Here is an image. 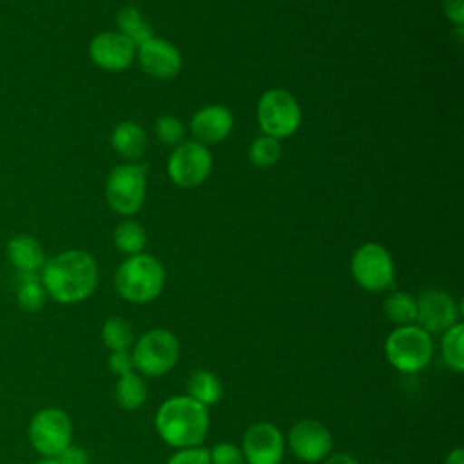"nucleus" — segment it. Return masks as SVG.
<instances>
[{
  "label": "nucleus",
  "instance_id": "10",
  "mask_svg": "<svg viewBox=\"0 0 464 464\" xmlns=\"http://www.w3.org/2000/svg\"><path fill=\"white\" fill-rule=\"evenodd\" d=\"M212 169V156L199 141H181L176 145L167 161V174L170 181L183 188L201 185Z\"/></svg>",
  "mask_w": 464,
  "mask_h": 464
},
{
  "label": "nucleus",
  "instance_id": "17",
  "mask_svg": "<svg viewBox=\"0 0 464 464\" xmlns=\"http://www.w3.org/2000/svg\"><path fill=\"white\" fill-rule=\"evenodd\" d=\"M7 257L18 272H36L42 270L45 263V252L38 239L29 234H16L7 243Z\"/></svg>",
  "mask_w": 464,
  "mask_h": 464
},
{
  "label": "nucleus",
  "instance_id": "22",
  "mask_svg": "<svg viewBox=\"0 0 464 464\" xmlns=\"http://www.w3.org/2000/svg\"><path fill=\"white\" fill-rule=\"evenodd\" d=\"M116 25H118V33L127 36L134 44V47L141 45L143 42H147L149 38L154 36L149 22L132 5L120 9V13L116 16Z\"/></svg>",
  "mask_w": 464,
  "mask_h": 464
},
{
  "label": "nucleus",
  "instance_id": "15",
  "mask_svg": "<svg viewBox=\"0 0 464 464\" xmlns=\"http://www.w3.org/2000/svg\"><path fill=\"white\" fill-rule=\"evenodd\" d=\"M141 69L156 80H172L181 71V54L167 40L152 36L136 47Z\"/></svg>",
  "mask_w": 464,
  "mask_h": 464
},
{
  "label": "nucleus",
  "instance_id": "31",
  "mask_svg": "<svg viewBox=\"0 0 464 464\" xmlns=\"http://www.w3.org/2000/svg\"><path fill=\"white\" fill-rule=\"evenodd\" d=\"M109 370L121 377L129 372H134V364H132V357L129 353V350H120V352H111L109 355Z\"/></svg>",
  "mask_w": 464,
  "mask_h": 464
},
{
  "label": "nucleus",
  "instance_id": "35",
  "mask_svg": "<svg viewBox=\"0 0 464 464\" xmlns=\"http://www.w3.org/2000/svg\"><path fill=\"white\" fill-rule=\"evenodd\" d=\"M444 464H464V450H460V448L451 450V451L446 455Z\"/></svg>",
  "mask_w": 464,
  "mask_h": 464
},
{
  "label": "nucleus",
  "instance_id": "14",
  "mask_svg": "<svg viewBox=\"0 0 464 464\" xmlns=\"http://www.w3.org/2000/svg\"><path fill=\"white\" fill-rule=\"evenodd\" d=\"M134 44L118 31H105L96 34L89 44V56L94 65L103 71H125L134 58Z\"/></svg>",
  "mask_w": 464,
  "mask_h": 464
},
{
  "label": "nucleus",
  "instance_id": "26",
  "mask_svg": "<svg viewBox=\"0 0 464 464\" xmlns=\"http://www.w3.org/2000/svg\"><path fill=\"white\" fill-rule=\"evenodd\" d=\"M145 243H147V234H145L143 227L134 219L121 221L114 230V245L120 252H123L127 256L143 252Z\"/></svg>",
  "mask_w": 464,
  "mask_h": 464
},
{
  "label": "nucleus",
  "instance_id": "5",
  "mask_svg": "<svg viewBox=\"0 0 464 464\" xmlns=\"http://www.w3.org/2000/svg\"><path fill=\"white\" fill-rule=\"evenodd\" d=\"M130 357L141 377H161L176 366L179 341L167 328H152L136 341Z\"/></svg>",
  "mask_w": 464,
  "mask_h": 464
},
{
  "label": "nucleus",
  "instance_id": "23",
  "mask_svg": "<svg viewBox=\"0 0 464 464\" xmlns=\"http://www.w3.org/2000/svg\"><path fill=\"white\" fill-rule=\"evenodd\" d=\"M384 314L397 326L415 324L417 299L406 292H393L384 299Z\"/></svg>",
  "mask_w": 464,
  "mask_h": 464
},
{
  "label": "nucleus",
  "instance_id": "32",
  "mask_svg": "<svg viewBox=\"0 0 464 464\" xmlns=\"http://www.w3.org/2000/svg\"><path fill=\"white\" fill-rule=\"evenodd\" d=\"M58 464H87V453L80 446L69 444L58 457Z\"/></svg>",
  "mask_w": 464,
  "mask_h": 464
},
{
  "label": "nucleus",
  "instance_id": "3",
  "mask_svg": "<svg viewBox=\"0 0 464 464\" xmlns=\"http://www.w3.org/2000/svg\"><path fill=\"white\" fill-rule=\"evenodd\" d=\"M165 285V268L150 254L129 256L116 270L114 288L129 303L143 304L154 301Z\"/></svg>",
  "mask_w": 464,
  "mask_h": 464
},
{
  "label": "nucleus",
  "instance_id": "25",
  "mask_svg": "<svg viewBox=\"0 0 464 464\" xmlns=\"http://www.w3.org/2000/svg\"><path fill=\"white\" fill-rule=\"evenodd\" d=\"M102 341L111 352L129 350L134 343L132 324L123 317H109L102 326Z\"/></svg>",
  "mask_w": 464,
  "mask_h": 464
},
{
  "label": "nucleus",
  "instance_id": "29",
  "mask_svg": "<svg viewBox=\"0 0 464 464\" xmlns=\"http://www.w3.org/2000/svg\"><path fill=\"white\" fill-rule=\"evenodd\" d=\"M210 464H246L241 453V448L232 442H218L208 450Z\"/></svg>",
  "mask_w": 464,
  "mask_h": 464
},
{
  "label": "nucleus",
  "instance_id": "8",
  "mask_svg": "<svg viewBox=\"0 0 464 464\" xmlns=\"http://www.w3.org/2000/svg\"><path fill=\"white\" fill-rule=\"evenodd\" d=\"M352 276L368 292H382L393 285L395 266L390 252L377 243L361 245L352 256Z\"/></svg>",
  "mask_w": 464,
  "mask_h": 464
},
{
  "label": "nucleus",
  "instance_id": "18",
  "mask_svg": "<svg viewBox=\"0 0 464 464\" xmlns=\"http://www.w3.org/2000/svg\"><path fill=\"white\" fill-rule=\"evenodd\" d=\"M111 145L123 158L138 160L147 147V138L136 121H121L111 134Z\"/></svg>",
  "mask_w": 464,
  "mask_h": 464
},
{
  "label": "nucleus",
  "instance_id": "12",
  "mask_svg": "<svg viewBox=\"0 0 464 464\" xmlns=\"http://www.w3.org/2000/svg\"><path fill=\"white\" fill-rule=\"evenodd\" d=\"M241 453L246 464H281L285 437L272 422H256L243 433Z\"/></svg>",
  "mask_w": 464,
  "mask_h": 464
},
{
  "label": "nucleus",
  "instance_id": "7",
  "mask_svg": "<svg viewBox=\"0 0 464 464\" xmlns=\"http://www.w3.org/2000/svg\"><path fill=\"white\" fill-rule=\"evenodd\" d=\"M145 165L123 163L111 170L105 183V198L111 208L121 216H132L145 201Z\"/></svg>",
  "mask_w": 464,
  "mask_h": 464
},
{
  "label": "nucleus",
  "instance_id": "1",
  "mask_svg": "<svg viewBox=\"0 0 464 464\" xmlns=\"http://www.w3.org/2000/svg\"><path fill=\"white\" fill-rule=\"evenodd\" d=\"M40 279L45 294L56 303L74 304L94 292L98 266L89 252L71 248L45 259Z\"/></svg>",
  "mask_w": 464,
  "mask_h": 464
},
{
  "label": "nucleus",
  "instance_id": "27",
  "mask_svg": "<svg viewBox=\"0 0 464 464\" xmlns=\"http://www.w3.org/2000/svg\"><path fill=\"white\" fill-rule=\"evenodd\" d=\"M279 156H281L279 140L270 136H259L248 147V160L252 161V165L261 169H268L274 163H277Z\"/></svg>",
  "mask_w": 464,
  "mask_h": 464
},
{
  "label": "nucleus",
  "instance_id": "24",
  "mask_svg": "<svg viewBox=\"0 0 464 464\" xmlns=\"http://www.w3.org/2000/svg\"><path fill=\"white\" fill-rule=\"evenodd\" d=\"M462 341H464V326L460 321L457 324L450 326L446 332H442V337H440L442 359H444L446 366L457 373H460L464 370Z\"/></svg>",
  "mask_w": 464,
  "mask_h": 464
},
{
  "label": "nucleus",
  "instance_id": "6",
  "mask_svg": "<svg viewBox=\"0 0 464 464\" xmlns=\"http://www.w3.org/2000/svg\"><path fill=\"white\" fill-rule=\"evenodd\" d=\"M257 123L265 136H292L301 123V107L288 91L270 89L257 102Z\"/></svg>",
  "mask_w": 464,
  "mask_h": 464
},
{
  "label": "nucleus",
  "instance_id": "28",
  "mask_svg": "<svg viewBox=\"0 0 464 464\" xmlns=\"http://www.w3.org/2000/svg\"><path fill=\"white\" fill-rule=\"evenodd\" d=\"M156 138L165 145H179L185 138V125L178 116L167 114L156 120L154 123Z\"/></svg>",
  "mask_w": 464,
  "mask_h": 464
},
{
  "label": "nucleus",
  "instance_id": "13",
  "mask_svg": "<svg viewBox=\"0 0 464 464\" xmlns=\"http://www.w3.org/2000/svg\"><path fill=\"white\" fill-rule=\"evenodd\" d=\"M332 433L330 430L314 419L297 420L288 433L290 451L303 462L315 464L324 460L332 451Z\"/></svg>",
  "mask_w": 464,
  "mask_h": 464
},
{
  "label": "nucleus",
  "instance_id": "20",
  "mask_svg": "<svg viewBox=\"0 0 464 464\" xmlns=\"http://www.w3.org/2000/svg\"><path fill=\"white\" fill-rule=\"evenodd\" d=\"M187 390H188L187 395L190 399L198 401L199 404H203L207 408L216 404L223 393L218 375L208 370H196L187 382Z\"/></svg>",
  "mask_w": 464,
  "mask_h": 464
},
{
  "label": "nucleus",
  "instance_id": "36",
  "mask_svg": "<svg viewBox=\"0 0 464 464\" xmlns=\"http://www.w3.org/2000/svg\"><path fill=\"white\" fill-rule=\"evenodd\" d=\"M36 464H58V460H56V457H44Z\"/></svg>",
  "mask_w": 464,
  "mask_h": 464
},
{
  "label": "nucleus",
  "instance_id": "2",
  "mask_svg": "<svg viewBox=\"0 0 464 464\" xmlns=\"http://www.w3.org/2000/svg\"><path fill=\"white\" fill-rule=\"evenodd\" d=\"M154 426L165 444L176 450L196 448L207 437L210 417L207 406L188 395H176L158 408Z\"/></svg>",
  "mask_w": 464,
  "mask_h": 464
},
{
  "label": "nucleus",
  "instance_id": "34",
  "mask_svg": "<svg viewBox=\"0 0 464 464\" xmlns=\"http://www.w3.org/2000/svg\"><path fill=\"white\" fill-rule=\"evenodd\" d=\"M324 464H359V462L348 453H334V455H328Z\"/></svg>",
  "mask_w": 464,
  "mask_h": 464
},
{
  "label": "nucleus",
  "instance_id": "11",
  "mask_svg": "<svg viewBox=\"0 0 464 464\" xmlns=\"http://www.w3.org/2000/svg\"><path fill=\"white\" fill-rule=\"evenodd\" d=\"M417 299V319L415 324L426 330L430 335L433 334H442L450 326L459 323V304L455 299L437 288H428L419 294Z\"/></svg>",
  "mask_w": 464,
  "mask_h": 464
},
{
  "label": "nucleus",
  "instance_id": "19",
  "mask_svg": "<svg viewBox=\"0 0 464 464\" xmlns=\"http://www.w3.org/2000/svg\"><path fill=\"white\" fill-rule=\"evenodd\" d=\"M45 288L36 272H18L16 301L25 312H38L45 304Z\"/></svg>",
  "mask_w": 464,
  "mask_h": 464
},
{
  "label": "nucleus",
  "instance_id": "21",
  "mask_svg": "<svg viewBox=\"0 0 464 464\" xmlns=\"http://www.w3.org/2000/svg\"><path fill=\"white\" fill-rule=\"evenodd\" d=\"M114 399L123 410H138L147 401V384L136 372L118 377L114 386Z\"/></svg>",
  "mask_w": 464,
  "mask_h": 464
},
{
  "label": "nucleus",
  "instance_id": "4",
  "mask_svg": "<svg viewBox=\"0 0 464 464\" xmlns=\"http://www.w3.org/2000/svg\"><path fill=\"white\" fill-rule=\"evenodd\" d=\"M384 353L395 370L415 373L430 364L433 357V339L417 324L397 326L384 341Z\"/></svg>",
  "mask_w": 464,
  "mask_h": 464
},
{
  "label": "nucleus",
  "instance_id": "30",
  "mask_svg": "<svg viewBox=\"0 0 464 464\" xmlns=\"http://www.w3.org/2000/svg\"><path fill=\"white\" fill-rule=\"evenodd\" d=\"M167 464H210L208 450H205L201 446L178 450L174 455H170Z\"/></svg>",
  "mask_w": 464,
  "mask_h": 464
},
{
  "label": "nucleus",
  "instance_id": "9",
  "mask_svg": "<svg viewBox=\"0 0 464 464\" xmlns=\"http://www.w3.org/2000/svg\"><path fill=\"white\" fill-rule=\"evenodd\" d=\"M71 419L58 408H44L31 419L29 439L44 457H58L71 444Z\"/></svg>",
  "mask_w": 464,
  "mask_h": 464
},
{
  "label": "nucleus",
  "instance_id": "33",
  "mask_svg": "<svg viewBox=\"0 0 464 464\" xmlns=\"http://www.w3.org/2000/svg\"><path fill=\"white\" fill-rule=\"evenodd\" d=\"M444 14L459 27L464 22V0H442Z\"/></svg>",
  "mask_w": 464,
  "mask_h": 464
},
{
  "label": "nucleus",
  "instance_id": "16",
  "mask_svg": "<svg viewBox=\"0 0 464 464\" xmlns=\"http://www.w3.org/2000/svg\"><path fill=\"white\" fill-rule=\"evenodd\" d=\"M234 127L232 112L225 105H207L199 109L192 121L190 130L199 143H218L223 141Z\"/></svg>",
  "mask_w": 464,
  "mask_h": 464
}]
</instances>
